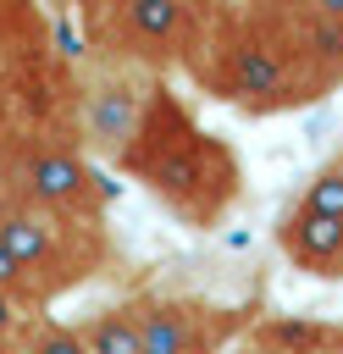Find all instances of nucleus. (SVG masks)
<instances>
[{
    "mask_svg": "<svg viewBox=\"0 0 343 354\" xmlns=\"http://www.w3.org/2000/svg\"><path fill=\"white\" fill-rule=\"evenodd\" d=\"M194 72V83L238 111L271 116V111H293L321 100L332 83V72L315 61L299 6H227V11H205L199 39L183 61Z\"/></svg>",
    "mask_w": 343,
    "mask_h": 354,
    "instance_id": "obj_1",
    "label": "nucleus"
},
{
    "mask_svg": "<svg viewBox=\"0 0 343 354\" xmlns=\"http://www.w3.org/2000/svg\"><path fill=\"white\" fill-rule=\"evenodd\" d=\"M116 171L144 183V194L155 205H166L183 227H199V232L216 227L243 188V166H238L232 144L205 133L194 122V111L183 105V94H172L166 83H155L144 127L127 144V155L116 160Z\"/></svg>",
    "mask_w": 343,
    "mask_h": 354,
    "instance_id": "obj_2",
    "label": "nucleus"
},
{
    "mask_svg": "<svg viewBox=\"0 0 343 354\" xmlns=\"http://www.w3.org/2000/svg\"><path fill=\"white\" fill-rule=\"evenodd\" d=\"M0 243L17 260L33 310L50 304L55 293L89 282L105 266V232H100V221L50 216V210H33V205H22L11 194H0Z\"/></svg>",
    "mask_w": 343,
    "mask_h": 354,
    "instance_id": "obj_3",
    "label": "nucleus"
},
{
    "mask_svg": "<svg viewBox=\"0 0 343 354\" xmlns=\"http://www.w3.org/2000/svg\"><path fill=\"white\" fill-rule=\"evenodd\" d=\"M0 194L50 210V216H72V221H100L105 216V188L83 155L77 138L61 133H22L6 149V183Z\"/></svg>",
    "mask_w": 343,
    "mask_h": 354,
    "instance_id": "obj_4",
    "label": "nucleus"
},
{
    "mask_svg": "<svg viewBox=\"0 0 343 354\" xmlns=\"http://www.w3.org/2000/svg\"><path fill=\"white\" fill-rule=\"evenodd\" d=\"M77 22L100 61L160 77V66L188 61L205 11L199 6H83Z\"/></svg>",
    "mask_w": 343,
    "mask_h": 354,
    "instance_id": "obj_5",
    "label": "nucleus"
},
{
    "mask_svg": "<svg viewBox=\"0 0 343 354\" xmlns=\"http://www.w3.org/2000/svg\"><path fill=\"white\" fill-rule=\"evenodd\" d=\"M155 83H160V77L94 55V61L72 77V138H77L83 149L105 155V160H122L127 144H133L138 127H144V111H149Z\"/></svg>",
    "mask_w": 343,
    "mask_h": 354,
    "instance_id": "obj_6",
    "label": "nucleus"
},
{
    "mask_svg": "<svg viewBox=\"0 0 343 354\" xmlns=\"http://www.w3.org/2000/svg\"><path fill=\"white\" fill-rule=\"evenodd\" d=\"M144 310V354H216L243 310H216L205 299H138Z\"/></svg>",
    "mask_w": 343,
    "mask_h": 354,
    "instance_id": "obj_7",
    "label": "nucleus"
},
{
    "mask_svg": "<svg viewBox=\"0 0 343 354\" xmlns=\"http://www.w3.org/2000/svg\"><path fill=\"white\" fill-rule=\"evenodd\" d=\"M277 249L310 277H343V221L321 216L299 199L277 216Z\"/></svg>",
    "mask_w": 343,
    "mask_h": 354,
    "instance_id": "obj_8",
    "label": "nucleus"
},
{
    "mask_svg": "<svg viewBox=\"0 0 343 354\" xmlns=\"http://www.w3.org/2000/svg\"><path fill=\"white\" fill-rule=\"evenodd\" d=\"M77 332H83L89 354H144V310H138V299L94 310Z\"/></svg>",
    "mask_w": 343,
    "mask_h": 354,
    "instance_id": "obj_9",
    "label": "nucleus"
},
{
    "mask_svg": "<svg viewBox=\"0 0 343 354\" xmlns=\"http://www.w3.org/2000/svg\"><path fill=\"white\" fill-rule=\"evenodd\" d=\"M11 354H89V343H83L77 326H61V321H28V332H22V343H17Z\"/></svg>",
    "mask_w": 343,
    "mask_h": 354,
    "instance_id": "obj_10",
    "label": "nucleus"
},
{
    "mask_svg": "<svg viewBox=\"0 0 343 354\" xmlns=\"http://www.w3.org/2000/svg\"><path fill=\"white\" fill-rule=\"evenodd\" d=\"M28 304H17V299H6L0 293V354H11L17 343H22V332H28Z\"/></svg>",
    "mask_w": 343,
    "mask_h": 354,
    "instance_id": "obj_11",
    "label": "nucleus"
},
{
    "mask_svg": "<svg viewBox=\"0 0 343 354\" xmlns=\"http://www.w3.org/2000/svg\"><path fill=\"white\" fill-rule=\"evenodd\" d=\"M0 293H6V299H17V304H28V282H22L17 260L6 254V243H0ZM28 310H33V304H28Z\"/></svg>",
    "mask_w": 343,
    "mask_h": 354,
    "instance_id": "obj_12",
    "label": "nucleus"
}]
</instances>
